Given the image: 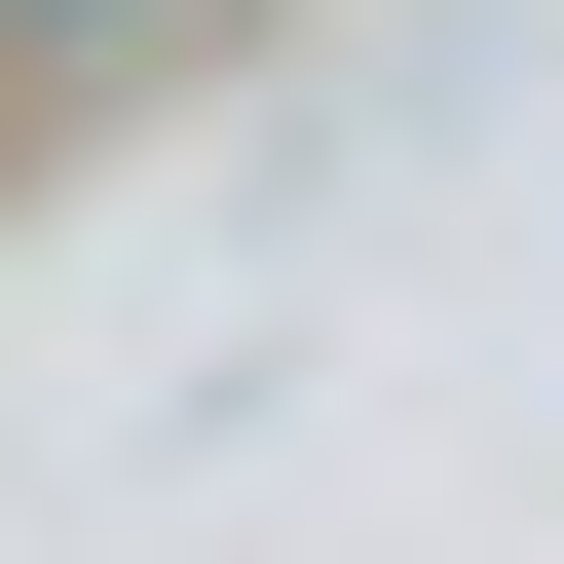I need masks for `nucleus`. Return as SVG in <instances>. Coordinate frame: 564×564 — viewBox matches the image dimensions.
Segmentation results:
<instances>
[{
    "label": "nucleus",
    "instance_id": "obj_1",
    "mask_svg": "<svg viewBox=\"0 0 564 564\" xmlns=\"http://www.w3.org/2000/svg\"><path fill=\"white\" fill-rule=\"evenodd\" d=\"M0 39H151V0H0Z\"/></svg>",
    "mask_w": 564,
    "mask_h": 564
}]
</instances>
